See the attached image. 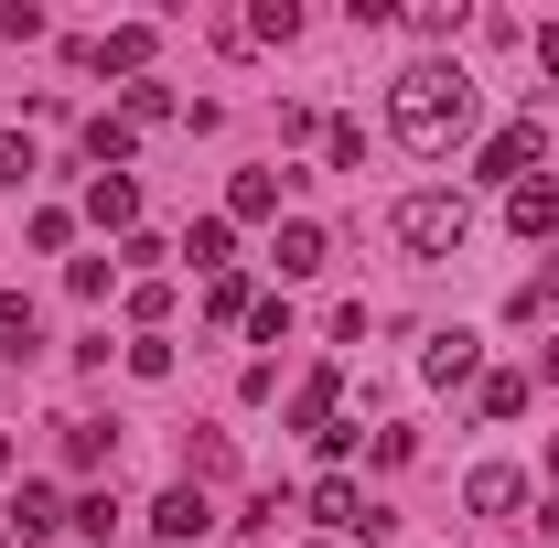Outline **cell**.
I'll use <instances>...</instances> for the list:
<instances>
[{"label":"cell","instance_id":"1","mask_svg":"<svg viewBox=\"0 0 559 548\" xmlns=\"http://www.w3.org/2000/svg\"><path fill=\"white\" fill-rule=\"evenodd\" d=\"M388 130H399V151L441 162L452 140L474 130V75H463V65H441V55H419V65L388 86Z\"/></svg>","mask_w":559,"mask_h":548},{"label":"cell","instance_id":"2","mask_svg":"<svg viewBox=\"0 0 559 548\" xmlns=\"http://www.w3.org/2000/svg\"><path fill=\"white\" fill-rule=\"evenodd\" d=\"M399 237H409L419 259H452V248L474 237V205H463V194H409V205H399Z\"/></svg>","mask_w":559,"mask_h":548},{"label":"cell","instance_id":"3","mask_svg":"<svg viewBox=\"0 0 559 548\" xmlns=\"http://www.w3.org/2000/svg\"><path fill=\"white\" fill-rule=\"evenodd\" d=\"M312 516H323L334 538H388V527H399V516H388V505H366V484H345V474L312 484Z\"/></svg>","mask_w":559,"mask_h":548},{"label":"cell","instance_id":"4","mask_svg":"<svg viewBox=\"0 0 559 548\" xmlns=\"http://www.w3.org/2000/svg\"><path fill=\"white\" fill-rule=\"evenodd\" d=\"M538 108H527V119H506V130L485 140V151H474V172H485V183H506V194H516V183H527V162H538Z\"/></svg>","mask_w":559,"mask_h":548},{"label":"cell","instance_id":"5","mask_svg":"<svg viewBox=\"0 0 559 548\" xmlns=\"http://www.w3.org/2000/svg\"><path fill=\"white\" fill-rule=\"evenodd\" d=\"M419 377H430V388H474V377H485V334H463V323L430 334L419 344Z\"/></svg>","mask_w":559,"mask_h":548},{"label":"cell","instance_id":"6","mask_svg":"<svg viewBox=\"0 0 559 548\" xmlns=\"http://www.w3.org/2000/svg\"><path fill=\"white\" fill-rule=\"evenodd\" d=\"M463 505H474V516H516V505H527V474H516V463H474V474H463Z\"/></svg>","mask_w":559,"mask_h":548},{"label":"cell","instance_id":"7","mask_svg":"<svg viewBox=\"0 0 559 548\" xmlns=\"http://www.w3.org/2000/svg\"><path fill=\"white\" fill-rule=\"evenodd\" d=\"M0 516H11V527H22V538H55V527H66L75 505H66V495H55V484H22V495H11V505H0Z\"/></svg>","mask_w":559,"mask_h":548},{"label":"cell","instance_id":"8","mask_svg":"<svg viewBox=\"0 0 559 548\" xmlns=\"http://www.w3.org/2000/svg\"><path fill=\"white\" fill-rule=\"evenodd\" d=\"M270 259H280V279H312V270H323V259H334V248H323V226H312V215H290V226H280V248H270Z\"/></svg>","mask_w":559,"mask_h":548},{"label":"cell","instance_id":"9","mask_svg":"<svg viewBox=\"0 0 559 548\" xmlns=\"http://www.w3.org/2000/svg\"><path fill=\"white\" fill-rule=\"evenodd\" d=\"M86 215L130 237V226H140V183H130V172H97V183H86Z\"/></svg>","mask_w":559,"mask_h":548},{"label":"cell","instance_id":"10","mask_svg":"<svg viewBox=\"0 0 559 548\" xmlns=\"http://www.w3.org/2000/svg\"><path fill=\"white\" fill-rule=\"evenodd\" d=\"M97 65L140 86V75H151V22H119V33H97Z\"/></svg>","mask_w":559,"mask_h":548},{"label":"cell","instance_id":"11","mask_svg":"<svg viewBox=\"0 0 559 548\" xmlns=\"http://www.w3.org/2000/svg\"><path fill=\"white\" fill-rule=\"evenodd\" d=\"M506 226L516 237H559V183H516L506 194Z\"/></svg>","mask_w":559,"mask_h":548},{"label":"cell","instance_id":"12","mask_svg":"<svg viewBox=\"0 0 559 548\" xmlns=\"http://www.w3.org/2000/svg\"><path fill=\"white\" fill-rule=\"evenodd\" d=\"M215 516H205V495H194V484H173V495H162V505H151V538H205Z\"/></svg>","mask_w":559,"mask_h":548},{"label":"cell","instance_id":"13","mask_svg":"<svg viewBox=\"0 0 559 548\" xmlns=\"http://www.w3.org/2000/svg\"><path fill=\"white\" fill-rule=\"evenodd\" d=\"M334 398H345V377L323 366V377H301L290 388V430H334Z\"/></svg>","mask_w":559,"mask_h":548},{"label":"cell","instance_id":"14","mask_svg":"<svg viewBox=\"0 0 559 548\" xmlns=\"http://www.w3.org/2000/svg\"><path fill=\"white\" fill-rule=\"evenodd\" d=\"M183 259L226 279V259H237V226H226V215H194V226H183Z\"/></svg>","mask_w":559,"mask_h":548},{"label":"cell","instance_id":"15","mask_svg":"<svg viewBox=\"0 0 559 548\" xmlns=\"http://www.w3.org/2000/svg\"><path fill=\"white\" fill-rule=\"evenodd\" d=\"M237 33H248V44H290V33H301V0H259Z\"/></svg>","mask_w":559,"mask_h":548},{"label":"cell","instance_id":"16","mask_svg":"<svg viewBox=\"0 0 559 548\" xmlns=\"http://www.w3.org/2000/svg\"><path fill=\"white\" fill-rule=\"evenodd\" d=\"M130 119H86V162H97V172H119V162H130Z\"/></svg>","mask_w":559,"mask_h":548},{"label":"cell","instance_id":"17","mask_svg":"<svg viewBox=\"0 0 559 548\" xmlns=\"http://www.w3.org/2000/svg\"><path fill=\"white\" fill-rule=\"evenodd\" d=\"M237 215H280V172H237V194H226V226Z\"/></svg>","mask_w":559,"mask_h":548},{"label":"cell","instance_id":"18","mask_svg":"<svg viewBox=\"0 0 559 548\" xmlns=\"http://www.w3.org/2000/svg\"><path fill=\"white\" fill-rule=\"evenodd\" d=\"M205 312H215V323H248V312H259V290L226 270V279H205Z\"/></svg>","mask_w":559,"mask_h":548},{"label":"cell","instance_id":"19","mask_svg":"<svg viewBox=\"0 0 559 548\" xmlns=\"http://www.w3.org/2000/svg\"><path fill=\"white\" fill-rule=\"evenodd\" d=\"M130 323H140V334H162V323H173V290H162V279H140V290H130Z\"/></svg>","mask_w":559,"mask_h":548},{"label":"cell","instance_id":"20","mask_svg":"<svg viewBox=\"0 0 559 548\" xmlns=\"http://www.w3.org/2000/svg\"><path fill=\"white\" fill-rule=\"evenodd\" d=\"M108 452H119L108 419H75V430H66V463H108Z\"/></svg>","mask_w":559,"mask_h":548},{"label":"cell","instance_id":"21","mask_svg":"<svg viewBox=\"0 0 559 548\" xmlns=\"http://www.w3.org/2000/svg\"><path fill=\"white\" fill-rule=\"evenodd\" d=\"M485 419H527V377H485Z\"/></svg>","mask_w":559,"mask_h":548},{"label":"cell","instance_id":"22","mask_svg":"<svg viewBox=\"0 0 559 548\" xmlns=\"http://www.w3.org/2000/svg\"><path fill=\"white\" fill-rule=\"evenodd\" d=\"M323 151H334V172H355V162H366V130H355V119H323Z\"/></svg>","mask_w":559,"mask_h":548},{"label":"cell","instance_id":"23","mask_svg":"<svg viewBox=\"0 0 559 548\" xmlns=\"http://www.w3.org/2000/svg\"><path fill=\"white\" fill-rule=\"evenodd\" d=\"M409 452H419V430H377V441H366V463H377V474H399Z\"/></svg>","mask_w":559,"mask_h":548},{"label":"cell","instance_id":"24","mask_svg":"<svg viewBox=\"0 0 559 548\" xmlns=\"http://www.w3.org/2000/svg\"><path fill=\"white\" fill-rule=\"evenodd\" d=\"M0 344H11V355L33 344V301H22V290H0Z\"/></svg>","mask_w":559,"mask_h":548},{"label":"cell","instance_id":"25","mask_svg":"<svg viewBox=\"0 0 559 548\" xmlns=\"http://www.w3.org/2000/svg\"><path fill=\"white\" fill-rule=\"evenodd\" d=\"M140 119H173V86H162V75H140V86H130V130H140Z\"/></svg>","mask_w":559,"mask_h":548},{"label":"cell","instance_id":"26","mask_svg":"<svg viewBox=\"0 0 559 548\" xmlns=\"http://www.w3.org/2000/svg\"><path fill=\"white\" fill-rule=\"evenodd\" d=\"M130 377H151V388H162V377H173V344H162V334H140V344H130Z\"/></svg>","mask_w":559,"mask_h":548},{"label":"cell","instance_id":"27","mask_svg":"<svg viewBox=\"0 0 559 548\" xmlns=\"http://www.w3.org/2000/svg\"><path fill=\"white\" fill-rule=\"evenodd\" d=\"M0 183H33V140H11V130H0Z\"/></svg>","mask_w":559,"mask_h":548},{"label":"cell","instance_id":"28","mask_svg":"<svg viewBox=\"0 0 559 548\" xmlns=\"http://www.w3.org/2000/svg\"><path fill=\"white\" fill-rule=\"evenodd\" d=\"M538 75H559V22H549V33H538Z\"/></svg>","mask_w":559,"mask_h":548},{"label":"cell","instance_id":"29","mask_svg":"<svg viewBox=\"0 0 559 548\" xmlns=\"http://www.w3.org/2000/svg\"><path fill=\"white\" fill-rule=\"evenodd\" d=\"M538 538H559V495H549V505H538Z\"/></svg>","mask_w":559,"mask_h":548},{"label":"cell","instance_id":"30","mask_svg":"<svg viewBox=\"0 0 559 548\" xmlns=\"http://www.w3.org/2000/svg\"><path fill=\"white\" fill-rule=\"evenodd\" d=\"M538 377H559V334H549V355H538Z\"/></svg>","mask_w":559,"mask_h":548},{"label":"cell","instance_id":"31","mask_svg":"<svg viewBox=\"0 0 559 548\" xmlns=\"http://www.w3.org/2000/svg\"><path fill=\"white\" fill-rule=\"evenodd\" d=\"M0 474H11V441H0Z\"/></svg>","mask_w":559,"mask_h":548},{"label":"cell","instance_id":"32","mask_svg":"<svg viewBox=\"0 0 559 548\" xmlns=\"http://www.w3.org/2000/svg\"><path fill=\"white\" fill-rule=\"evenodd\" d=\"M108 548H119V538H108Z\"/></svg>","mask_w":559,"mask_h":548}]
</instances>
